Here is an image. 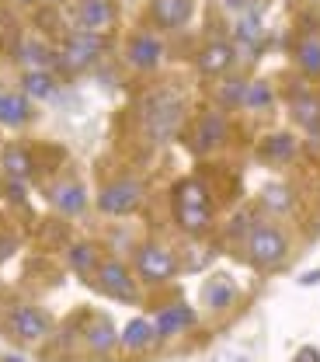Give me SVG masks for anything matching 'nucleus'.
I'll return each mask as SVG.
<instances>
[{
	"label": "nucleus",
	"mask_w": 320,
	"mask_h": 362,
	"mask_svg": "<svg viewBox=\"0 0 320 362\" xmlns=\"http://www.w3.org/2000/svg\"><path fill=\"white\" fill-rule=\"evenodd\" d=\"M206 303H209V307H227V303H233V286L223 282V279L209 282V286H206Z\"/></svg>",
	"instance_id": "26"
},
{
	"label": "nucleus",
	"mask_w": 320,
	"mask_h": 362,
	"mask_svg": "<svg viewBox=\"0 0 320 362\" xmlns=\"http://www.w3.org/2000/svg\"><path fill=\"white\" fill-rule=\"evenodd\" d=\"M88 345H91L94 352H112L115 349V327H112V320H105V317L94 320L91 331H88Z\"/></svg>",
	"instance_id": "21"
},
{
	"label": "nucleus",
	"mask_w": 320,
	"mask_h": 362,
	"mask_svg": "<svg viewBox=\"0 0 320 362\" xmlns=\"http://www.w3.org/2000/svg\"><path fill=\"white\" fill-rule=\"evenodd\" d=\"M265 206H268V209H275V213H285V209L292 206L289 188H285V185H268V188H265Z\"/></svg>",
	"instance_id": "28"
},
{
	"label": "nucleus",
	"mask_w": 320,
	"mask_h": 362,
	"mask_svg": "<svg viewBox=\"0 0 320 362\" xmlns=\"http://www.w3.org/2000/svg\"><path fill=\"white\" fill-rule=\"evenodd\" d=\"M233 63V45L230 42H209L198 56V70L202 74H223Z\"/></svg>",
	"instance_id": "12"
},
{
	"label": "nucleus",
	"mask_w": 320,
	"mask_h": 362,
	"mask_svg": "<svg viewBox=\"0 0 320 362\" xmlns=\"http://www.w3.org/2000/svg\"><path fill=\"white\" fill-rule=\"evenodd\" d=\"M296 362H320L317 349H303V352H300V356H296Z\"/></svg>",
	"instance_id": "32"
},
{
	"label": "nucleus",
	"mask_w": 320,
	"mask_h": 362,
	"mask_svg": "<svg viewBox=\"0 0 320 362\" xmlns=\"http://www.w3.org/2000/svg\"><path fill=\"white\" fill-rule=\"evenodd\" d=\"M21 59H25V63H32V70H46V63H56V56L46 52L39 42H25L21 45Z\"/></svg>",
	"instance_id": "27"
},
{
	"label": "nucleus",
	"mask_w": 320,
	"mask_h": 362,
	"mask_svg": "<svg viewBox=\"0 0 320 362\" xmlns=\"http://www.w3.org/2000/svg\"><path fill=\"white\" fill-rule=\"evenodd\" d=\"M97 282H101V289L112 293V296H122V300H133V296H136V286H133L129 272H126V265H119V262H105V265L97 269Z\"/></svg>",
	"instance_id": "7"
},
{
	"label": "nucleus",
	"mask_w": 320,
	"mask_h": 362,
	"mask_svg": "<svg viewBox=\"0 0 320 362\" xmlns=\"http://www.w3.org/2000/svg\"><path fill=\"white\" fill-rule=\"evenodd\" d=\"M21 88H25L28 98H52L56 81H52V74H49V70H28V74L21 77Z\"/></svg>",
	"instance_id": "20"
},
{
	"label": "nucleus",
	"mask_w": 320,
	"mask_h": 362,
	"mask_svg": "<svg viewBox=\"0 0 320 362\" xmlns=\"http://www.w3.org/2000/svg\"><path fill=\"white\" fill-rule=\"evenodd\" d=\"M244 105H247V108H268V105H272V88H268V84H247Z\"/></svg>",
	"instance_id": "29"
},
{
	"label": "nucleus",
	"mask_w": 320,
	"mask_h": 362,
	"mask_svg": "<svg viewBox=\"0 0 320 362\" xmlns=\"http://www.w3.org/2000/svg\"><path fill=\"white\" fill-rule=\"evenodd\" d=\"M77 21H81L84 32L101 35V32L112 28V21H115V4H112V0H81V7H77Z\"/></svg>",
	"instance_id": "6"
},
{
	"label": "nucleus",
	"mask_w": 320,
	"mask_h": 362,
	"mask_svg": "<svg viewBox=\"0 0 320 362\" xmlns=\"http://www.w3.org/2000/svg\"><path fill=\"white\" fill-rule=\"evenodd\" d=\"M296 59L307 77H320V39H303L296 49Z\"/></svg>",
	"instance_id": "22"
},
{
	"label": "nucleus",
	"mask_w": 320,
	"mask_h": 362,
	"mask_svg": "<svg viewBox=\"0 0 320 362\" xmlns=\"http://www.w3.org/2000/svg\"><path fill=\"white\" fill-rule=\"evenodd\" d=\"M227 136V119L223 115H206L202 122H198V136H195V146L198 150H209V146H216L220 139Z\"/></svg>",
	"instance_id": "16"
},
{
	"label": "nucleus",
	"mask_w": 320,
	"mask_h": 362,
	"mask_svg": "<svg viewBox=\"0 0 320 362\" xmlns=\"http://www.w3.org/2000/svg\"><path fill=\"white\" fill-rule=\"evenodd\" d=\"M153 334H157L153 320L136 317V320H129V327L122 331V345H126V349H143V345H150V338H153Z\"/></svg>",
	"instance_id": "19"
},
{
	"label": "nucleus",
	"mask_w": 320,
	"mask_h": 362,
	"mask_svg": "<svg viewBox=\"0 0 320 362\" xmlns=\"http://www.w3.org/2000/svg\"><path fill=\"white\" fill-rule=\"evenodd\" d=\"M4 171H7V178L11 181H25L28 175H32V153L21 150V146L4 150Z\"/></svg>",
	"instance_id": "17"
},
{
	"label": "nucleus",
	"mask_w": 320,
	"mask_h": 362,
	"mask_svg": "<svg viewBox=\"0 0 320 362\" xmlns=\"http://www.w3.org/2000/svg\"><path fill=\"white\" fill-rule=\"evenodd\" d=\"M174 206H209L206 188H202L198 181H182V185L174 188Z\"/></svg>",
	"instance_id": "24"
},
{
	"label": "nucleus",
	"mask_w": 320,
	"mask_h": 362,
	"mask_svg": "<svg viewBox=\"0 0 320 362\" xmlns=\"http://www.w3.org/2000/svg\"><path fill=\"white\" fill-rule=\"evenodd\" d=\"M292 119H296L300 126H307L310 133H317L320 129V101L314 94H296V98H292Z\"/></svg>",
	"instance_id": "15"
},
{
	"label": "nucleus",
	"mask_w": 320,
	"mask_h": 362,
	"mask_svg": "<svg viewBox=\"0 0 320 362\" xmlns=\"http://www.w3.org/2000/svg\"><path fill=\"white\" fill-rule=\"evenodd\" d=\"M136 269H139V275L150 279V282H164V279L174 275L178 262H174V255H171L167 247H160V244H143L136 251Z\"/></svg>",
	"instance_id": "5"
},
{
	"label": "nucleus",
	"mask_w": 320,
	"mask_h": 362,
	"mask_svg": "<svg viewBox=\"0 0 320 362\" xmlns=\"http://www.w3.org/2000/svg\"><path fill=\"white\" fill-rule=\"evenodd\" d=\"M244 90H247L244 81H227V84L220 88V101H223V105H244Z\"/></svg>",
	"instance_id": "30"
},
{
	"label": "nucleus",
	"mask_w": 320,
	"mask_h": 362,
	"mask_svg": "<svg viewBox=\"0 0 320 362\" xmlns=\"http://www.w3.org/2000/svg\"><path fill=\"white\" fill-rule=\"evenodd\" d=\"M237 35L247 42V39H258V18L254 14H247L244 21H240V28H237Z\"/></svg>",
	"instance_id": "31"
},
{
	"label": "nucleus",
	"mask_w": 320,
	"mask_h": 362,
	"mask_svg": "<svg viewBox=\"0 0 320 362\" xmlns=\"http://www.w3.org/2000/svg\"><path fill=\"white\" fill-rule=\"evenodd\" d=\"M32 108H28V94H4L0 98V122L4 126H21L28 122Z\"/></svg>",
	"instance_id": "13"
},
{
	"label": "nucleus",
	"mask_w": 320,
	"mask_h": 362,
	"mask_svg": "<svg viewBox=\"0 0 320 362\" xmlns=\"http://www.w3.org/2000/svg\"><path fill=\"white\" fill-rule=\"evenodd\" d=\"M150 14L160 28H182L191 18V0H150Z\"/></svg>",
	"instance_id": "8"
},
{
	"label": "nucleus",
	"mask_w": 320,
	"mask_h": 362,
	"mask_svg": "<svg viewBox=\"0 0 320 362\" xmlns=\"http://www.w3.org/2000/svg\"><path fill=\"white\" fill-rule=\"evenodd\" d=\"M11 327H14V334L18 338H25V341H35V338H42L49 327V320L39 310H32V307H18L14 314H11Z\"/></svg>",
	"instance_id": "9"
},
{
	"label": "nucleus",
	"mask_w": 320,
	"mask_h": 362,
	"mask_svg": "<svg viewBox=\"0 0 320 362\" xmlns=\"http://www.w3.org/2000/svg\"><path fill=\"white\" fill-rule=\"evenodd\" d=\"M0 98H4V94H0Z\"/></svg>",
	"instance_id": "33"
},
{
	"label": "nucleus",
	"mask_w": 320,
	"mask_h": 362,
	"mask_svg": "<svg viewBox=\"0 0 320 362\" xmlns=\"http://www.w3.org/2000/svg\"><path fill=\"white\" fill-rule=\"evenodd\" d=\"M174 216H178L182 230H188V233L206 230V226H209V220H213L209 206H174Z\"/></svg>",
	"instance_id": "18"
},
{
	"label": "nucleus",
	"mask_w": 320,
	"mask_h": 362,
	"mask_svg": "<svg viewBox=\"0 0 320 362\" xmlns=\"http://www.w3.org/2000/svg\"><path fill=\"white\" fill-rule=\"evenodd\" d=\"M52 202H56V209H59V213L77 216V213H84V209H88V192H84L77 181H66V185H59V188L52 192Z\"/></svg>",
	"instance_id": "11"
},
{
	"label": "nucleus",
	"mask_w": 320,
	"mask_h": 362,
	"mask_svg": "<svg viewBox=\"0 0 320 362\" xmlns=\"http://www.w3.org/2000/svg\"><path fill=\"white\" fill-rule=\"evenodd\" d=\"M97 52H101V35H94V32H81V35L66 39L63 52L56 56V63H59L63 70L77 74V70L91 66L94 59H97Z\"/></svg>",
	"instance_id": "4"
},
{
	"label": "nucleus",
	"mask_w": 320,
	"mask_h": 362,
	"mask_svg": "<svg viewBox=\"0 0 320 362\" xmlns=\"http://www.w3.org/2000/svg\"><path fill=\"white\" fill-rule=\"evenodd\" d=\"M265 153H268V160H289L292 153H296V139L289 133H275L265 139Z\"/></svg>",
	"instance_id": "23"
},
{
	"label": "nucleus",
	"mask_w": 320,
	"mask_h": 362,
	"mask_svg": "<svg viewBox=\"0 0 320 362\" xmlns=\"http://www.w3.org/2000/svg\"><path fill=\"white\" fill-rule=\"evenodd\" d=\"M160 52H164L160 39H153V35H136V39L129 42V63L139 66V70H150V66L160 63Z\"/></svg>",
	"instance_id": "10"
},
{
	"label": "nucleus",
	"mask_w": 320,
	"mask_h": 362,
	"mask_svg": "<svg viewBox=\"0 0 320 362\" xmlns=\"http://www.w3.org/2000/svg\"><path fill=\"white\" fill-rule=\"evenodd\" d=\"M70 265L77 272H88L97 265V247L94 244H73L70 247Z\"/></svg>",
	"instance_id": "25"
},
{
	"label": "nucleus",
	"mask_w": 320,
	"mask_h": 362,
	"mask_svg": "<svg viewBox=\"0 0 320 362\" xmlns=\"http://www.w3.org/2000/svg\"><path fill=\"white\" fill-rule=\"evenodd\" d=\"M191 320H195V317H191V310H188V307H167V310H160V314H157L153 327H157V334L171 338V334L184 331Z\"/></svg>",
	"instance_id": "14"
},
{
	"label": "nucleus",
	"mask_w": 320,
	"mask_h": 362,
	"mask_svg": "<svg viewBox=\"0 0 320 362\" xmlns=\"http://www.w3.org/2000/svg\"><path fill=\"white\" fill-rule=\"evenodd\" d=\"M139 199H143L139 181L122 178V181H112V185L97 195V209L108 213V216H126V213H133L139 206Z\"/></svg>",
	"instance_id": "3"
},
{
	"label": "nucleus",
	"mask_w": 320,
	"mask_h": 362,
	"mask_svg": "<svg viewBox=\"0 0 320 362\" xmlns=\"http://www.w3.org/2000/svg\"><path fill=\"white\" fill-rule=\"evenodd\" d=\"M247 255H251V262H254L258 269H275V265L282 262V255H285V237H282V230H275V226L251 230V237H247Z\"/></svg>",
	"instance_id": "2"
},
{
	"label": "nucleus",
	"mask_w": 320,
	"mask_h": 362,
	"mask_svg": "<svg viewBox=\"0 0 320 362\" xmlns=\"http://www.w3.org/2000/svg\"><path fill=\"white\" fill-rule=\"evenodd\" d=\"M178 119H182V101H178V94L157 90V94L146 101V129H150L153 139H164V136L174 133Z\"/></svg>",
	"instance_id": "1"
}]
</instances>
